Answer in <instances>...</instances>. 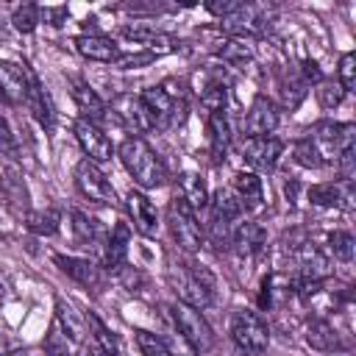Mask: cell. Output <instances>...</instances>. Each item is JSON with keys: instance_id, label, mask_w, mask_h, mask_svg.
<instances>
[{"instance_id": "obj_33", "label": "cell", "mask_w": 356, "mask_h": 356, "mask_svg": "<svg viewBox=\"0 0 356 356\" xmlns=\"http://www.w3.org/2000/svg\"><path fill=\"white\" fill-rule=\"evenodd\" d=\"M292 156H295V161H298L300 167H306V170H317V167L325 164L312 139H298V142L292 145Z\"/></svg>"}, {"instance_id": "obj_12", "label": "cell", "mask_w": 356, "mask_h": 356, "mask_svg": "<svg viewBox=\"0 0 356 356\" xmlns=\"http://www.w3.org/2000/svg\"><path fill=\"white\" fill-rule=\"evenodd\" d=\"M111 114L120 117L134 134H147V131L156 128V122H153V117H150L145 100L136 97V95H120V97H114Z\"/></svg>"}, {"instance_id": "obj_7", "label": "cell", "mask_w": 356, "mask_h": 356, "mask_svg": "<svg viewBox=\"0 0 356 356\" xmlns=\"http://www.w3.org/2000/svg\"><path fill=\"white\" fill-rule=\"evenodd\" d=\"M314 147L320 150L323 161L325 159H339L345 150L353 147V125L350 122H317L314 125Z\"/></svg>"}, {"instance_id": "obj_27", "label": "cell", "mask_w": 356, "mask_h": 356, "mask_svg": "<svg viewBox=\"0 0 356 356\" xmlns=\"http://www.w3.org/2000/svg\"><path fill=\"white\" fill-rule=\"evenodd\" d=\"M86 317V325H89V334H92V339H95V345L103 350V356H120L122 353V345H120V339H117V334L114 331H108L106 325H103V320L97 317V314H83Z\"/></svg>"}, {"instance_id": "obj_37", "label": "cell", "mask_w": 356, "mask_h": 356, "mask_svg": "<svg viewBox=\"0 0 356 356\" xmlns=\"http://www.w3.org/2000/svg\"><path fill=\"white\" fill-rule=\"evenodd\" d=\"M353 236L348 231H331L328 234V250L334 253V259L339 261H350L353 259Z\"/></svg>"}, {"instance_id": "obj_39", "label": "cell", "mask_w": 356, "mask_h": 356, "mask_svg": "<svg viewBox=\"0 0 356 356\" xmlns=\"http://www.w3.org/2000/svg\"><path fill=\"white\" fill-rule=\"evenodd\" d=\"M337 83L350 92L353 83H356V56L353 53H342L339 56V67H337Z\"/></svg>"}, {"instance_id": "obj_3", "label": "cell", "mask_w": 356, "mask_h": 356, "mask_svg": "<svg viewBox=\"0 0 356 356\" xmlns=\"http://www.w3.org/2000/svg\"><path fill=\"white\" fill-rule=\"evenodd\" d=\"M231 339H234V345L239 350H245L250 356H259L270 345V328H267V323L256 312L236 309L231 314Z\"/></svg>"}, {"instance_id": "obj_13", "label": "cell", "mask_w": 356, "mask_h": 356, "mask_svg": "<svg viewBox=\"0 0 356 356\" xmlns=\"http://www.w3.org/2000/svg\"><path fill=\"white\" fill-rule=\"evenodd\" d=\"M53 261L58 264V270L64 273V275H70L75 284H81V286H86V289H92V292H100L103 289V284H106V275H103V270L95 264V261H89V259H78V256H53Z\"/></svg>"}, {"instance_id": "obj_38", "label": "cell", "mask_w": 356, "mask_h": 356, "mask_svg": "<svg viewBox=\"0 0 356 356\" xmlns=\"http://www.w3.org/2000/svg\"><path fill=\"white\" fill-rule=\"evenodd\" d=\"M11 22H14V28H17V31L31 33V31L39 25V6H33V3L19 6V8L14 11V17H11Z\"/></svg>"}, {"instance_id": "obj_34", "label": "cell", "mask_w": 356, "mask_h": 356, "mask_svg": "<svg viewBox=\"0 0 356 356\" xmlns=\"http://www.w3.org/2000/svg\"><path fill=\"white\" fill-rule=\"evenodd\" d=\"M58 222H61V214L56 209H44V211H31L28 214V228L33 234H56L58 231Z\"/></svg>"}, {"instance_id": "obj_15", "label": "cell", "mask_w": 356, "mask_h": 356, "mask_svg": "<svg viewBox=\"0 0 356 356\" xmlns=\"http://www.w3.org/2000/svg\"><path fill=\"white\" fill-rule=\"evenodd\" d=\"M72 44H75V50H78L83 58H89V61L117 64V58L122 56L120 47H117V42L108 39V36H103V33H81V36H75Z\"/></svg>"}, {"instance_id": "obj_32", "label": "cell", "mask_w": 356, "mask_h": 356, "mask_svg": "<svg viewBox=\"0 0 356 356\" xmlns=\"http://www.w3.org/2000/svg\"><path fill=\"white\" fill-rule=\"evenodd\" d=\"M220 47H214V53L222 58V61H231V64H245V61H250L253 58V47L245 42V39H222V42H217Z\"/></svg>"}, {"instance_id": "obj_10", "label": "cell", "mask_w": 356, "mask_h": 356, "mask_svg": "<svg viewBox=\"0 0 356 356\" xmlns=\"http://www.w3.org/2000/svg\"><path fill=\"white\" fill-rule=\"evenodd\" d=\"M281 150H284V145H281V139H275L273 134H267V136H248L245 145H242L245 161H248L253 170H261V172L275 170Z\"/></svg>"}, {"instance_id": "obj_40", "label": "cell", "mask_w": 356, "mask_h": 356, "mask_svg": "<svg viewBox=\"0 0 356 356\" xmlns=\"http://www.w3.org/2000/svg\"><path fill=\"white\" fill-rule=\"evenodd\" d=\"M317 86H320V89H317V100H320L323 108H337V106L342 103L345 89H342L337 81H323V83H317Z\"/></svg>"}, {"instance_id": "obj_30", "label": "cell", "mask_w": 356, "mask_h": 356, "mask_svg": "<svg viewBox=\"0 0 356 356\" xmlns=\"http://www.w3.org/2000/svg\"><path fill=\"white\" fill-rule=\"evenodd\" d=\"M209 209H211V217H220V220H228V222H234L242 214V203L236 200V195L231 189L214 192V197L209 200Z\"/></svg>"}, {"instance_id": "obj_8", "label": "cell", "mask_w": 356, "mask_h": 356, "mask_svg": "<svg viewBox=\"0 0 356 356\" xmlns=\"http://www.w3.org/2000/svg\"><path fill=\"white\" fill-rule=\"evenodd\" d=\"M178 289H181V300L195 306V309H203L211 303V292H214V275L203 267V264H195L189 261L186 264V273L181 275L178 281Z\"/></svg>"}, {"instance_id": "obj_2", "label": "cell", "mask_w": 356, "mask_h": 356, "mask_svg": "<svg viewBox=\"0 0 356 356\" xmlns=\"http://www.w3.org/2000/svg\"><path fill=\"white\" fill-rule=\"evenodd\" d=\"M178 89H175V81H164V83L147 86L142 92V100H145V106H147L156 128H170V125H178L184 120L186 103H184V97H181Z\"/></svg>"}, {"instance_id": "obj_20", "label": "cell", "mask_w": 356, "mask_h": 356, "mask_svg": "<svg viewBox=\"0 0 356 356\" xmlns=\"http://www.w3.org/2000/svg\"><path fill=\"white\" fill-rule=\"evenodd\" d=\"M56 323L67 334L70 342H78V345L83 342V337H86V317L70 300H64V298L56 300Z\"/></svg>"}, {"instance_id": "obj_23", "label": "cell", "mask_w": 356, "mask_h": 356, "mask_svg": "<svg viewBox=\"0 0 356 356\" xmlns=\"http://www.w3.org/2000/svg\"><path fill=\"white\" fill-rule=\"evenodd\" d=\"M209 142H211V156L217 161L225 159L228 145H231V125H228L225 108L222 111H209Z\"/></svg>"}, {"instance_id": "obj_9", "label": "cell", "mask_w": 356, "mask_h": 356, "mask_svg": "<svg viewBox=\"0 0 356 356\" xmlns=\"http://www.w3.org/2000/svg\"><path fill=\"white\" fill-rule=\"evenodd\" d=\"M72 131H75V139H78V145H81V150L86 153L89 161L97 164V161H108L111 159L114 145H111V139L106 136V131L100 125H95V122L81 117V120H75Z\"/></svg>"}, {"instance_id": "obj_4", "label": "cell", "mask_w": 356, "mask_h": 356, "mask_svg": "<svg viewBox=\"0 0 356 356\" xmlns=\"http://www.w3.org/2000/svg\"><path fill=\"white\" fill-rule=\"evenodd\" d=\"M170 312H172L175 328L186 339V345L195 353H209L211 345H214V334H211V325L206 323V317L200 314V309H195V306H189L184 300H175Z\"/></svg>"}, {"instance_id": "obj_44", "label": "cell", "mask_w": 356, "mask_h": 356, "mask_svg": "<svg viewBox=\"0 0 356 356\" xmlns=\"http://www.w3.org/2000/svg\"><path fill=\"white\" fill-rule=\"evenodd\" d=\"M164 345H167V350H170V356H197L189 345H186V339L178 334V337H167L164 339Z\"/></svg>"}, {"instance_id": "obj_14", "label": "cell", "mask_w": 356, "mask_h": 356, "mask_svg": "<svg viewBox=\"0 0 356 356\" xmlns=\"http://www.w3.org/2000/svg\"><path fill=\"white\" fill-rule=\"evenodd\" d=\"M275 125H278V108H275V103L270 97H264V95H256L253 103H250V108H248V114H245V131H248V136H267V134L275 131Z\"/></svg>"}, {"instance_id": "obj_16", "label": "cell", "mask_w": 356, "mask_h": 356, "mask_svg": "<svg viewBox=\"0 0 356 356\" xmlns=\"http://www.w3.org/2000/svg\"><path fill=\"white\" fill-rule=\"evenodd\" d=\"M128 211H131L134 228H136L142 236H156V228H159V211H156V206L147 200V195L131 189V192H128Z\"/></svg>"}, {"instance_id": "obj_1", "label": "cell", "mask_w": 356, "mask_h": 356, "mask_svg": "<svg viewBox=\"0 0 356 356\" xmlns=\"http://www.w3.org/2000/svg\"><path fill=\"white\" fill-rule=\"evenodd\" d=\"M120 159H122V167L128 170V175L134 178V184L142 189H159L167 178L161 159L153 153V147L142 136H128L120 145Z\"/></svg>"}, {"instance_id": "obj_19", "label": "cell", "mask_w": 356, "mask_h": 356, "mask_svg": "<svg viewBox=\"0 0 356 356\" xmlns=\"http://www.w3.org/2000/svg\"><path fill=\"white\" fill-rule=\"evenodd\" d=\"M231 192L236 195V200L242 203V209L256 211V209H261V203H264L261 178H259L256 172H245V170H239V172L234 175V189H231Z\"/></svg>"}, {"instance_id": "obj_6", "label": "cell", "mask_w": 356, "mask_h": 356, "mask_svg": "<svg viewBox=\"0 0 356 356\" xmlns=\"http://www.w3.org/2000/svg\"><path fill=\"white\" fill-rule=\"evenodd\" d=\"M170 231H172V239L178 242V248H184L189 253H195L203 245V234H200L197 217L178 195L170 203Z\"/></svg>"}, {"instance_id": "obj_41", "label": "cell", "mask_w": 356, "mask_h": 356, "mask_svg": "<svg viewBox=\"0 0 356 356\" xmlns=\"http://www.w3.org/2000/svg\"><path fill=\"white\" fill-rule=\"evenodd\" d=\"M245 8V3H239V0H222V3H206V11H211L214 17H222V19H228V17H234V14H239Z\"/></svg>"}, {"instance_id": "obj_48", "label": "cell", "mask_w": 356, "mask_h": 356, "mask_svg": "<svg viewBox=\"0 0 356 356\" xmlns=\"http://www.w3.org/2000/svg\"><path fill=\"white\" fill-rule=\"evenodd\" d=\"M81 356H103V350H100V348H97V345H95V342H92V345H89V348H86V345H83V350H81Z\"/></svg>"}, {"instance_id": "obj_26", "label": "cell", "mask_w": 356, "mask_h": 356, "mask_svg": "<svg viewBox=\"0 0 356 356\" xmlns=\"http://www.w3.org/2000/svg\"><path fill=\"white\" fill-rule=\"evenodd\" d=\"M298 267H300V278H312V281H323L331 273L328 259L312 245H303L298 250Z\"/></svg>"}, {"instance_id": "obj_50", "label": "cell", "mask_w": 356, "mask_h": 356, "mask_svg": "<svg viewBox=\"0 0 356 356\" xmlns=\"http://www.w3.org/2000/svg\"><path fill=\"white\" fill-rule=\"evenodd\" d=\"M3 353H6V339L0 337V356H3Z\"/></svg>"}, {"instance_id": "obj_5", "label": "cell", "mask_w": 356, "mask_h": 356, "mask_svg": "<svg viewBox=\"0 0 356 356\" xmlns=\"http://www.w3.org/2000/svg\"><path fill=\"white\" fill-rule=\"evenodd\" d=\"M75 186L83 197H89L92 203H103V206H114L117 203V195H114V186L111 181L103 175V170L89 161V159H81L75 164Z\"/></svg>"}, {"instance_id": "obj_47", "label": "cell", "mask_w": 356, "mask_h": 356, "mask_svg": "<svg viewBox=\"0 0 356 356\" xmlns=\"http://www.w3.org/2000/svg\"><path fill=\"white\" fill-rule=\"evenodd\" d=\"M284 192H286V197L295 203V197H298V181H289V184L284 186Z\"/></svg>"}, {"instance_id": "obj_21", "label": "cell", "mask_w": 356, "mask_h": 356, "mask_svg": "<svg viewBox=\"0 0 356 356\" xmlns=\"http://www.w3.org/2000/svg\"><path fill=\"white\" fill-rule=\"evenodd\" d=\"M72 97H75V103H78V108L83 111V120H89V122H100V120H106V103L97 97V92L86 83V81H78V78H72Z\"/></svg>"}, {"instance_id": "obj_46", "label": "cell", "mask_w": 356, "mask_h": 356, "mask_svg": "<svg viewBox=\"0 0 356 356\" xmlns=\"http://www.w3.org/2000/svg\"><path fill=\"white\" fill-rule=\"evenodd\" d=\"M11 145V131H8V122L0 117V147H8Z\"/></svg>"}, {"instance_id": "obj_29", "label": "cell", "mask_w": 356, "mask_h": 356, "mask_svg": "<svg viewBox=\"0 0 356 356\" xmlns=\"http://www.w3.org/2000/svg\"><path fill=\"white\" fill-rule=\"evenodd\" d=\"M72 231H75V239L81 242V245H92V248H97V245H103V234H100V225H97V220H92L89 214H83V211H72Z\"/></svg>"}, {"instance_id": "obj_43", "label": "cell", "mask_w": 356, "mask_h": 356, "mask_svg": "<svg viewBox=\"0 0 356 356\" xmlns=\"http://www.w3.org/2000/svg\"><path fill=\"white\" fill-rule=\"evenodd\" d=\"M42 17L50 25H61L67 19V6H39V19Z\"/></svg>"}, {"instance_id": "obj_28", "label": "cell", "mask_w": 356, "mask_h": 356, "mask_svg": "<svg viewBox=\"0 0 356 356\" xmlns=\"http://www.w3.org/2000/svg\"><path fill=\"white\" fill-rule=\"evenodd\" d=\"M348 197H350V195H348L345 184H334V181H328V184H314V186L309 189V200H312L314 206H325V209L342 206V200H348Z\"/></svg>"}, {"instance_id": "obj_35", "label": "cell", "mask_w": 356, "mask_h": 356, "mask_svg": "<svg viewBox=\"0 0 356 356\" xmlns=\"http://www.w3.org/2000/svg\"><path fill=\"white\" fill-rule=\"evenodd\" d=\"M72 342L67 339V334L58 328V323L53 320L47 337H44V356H72Z\"/></svg>"}, {"instance_id": "obj_17", "label": "cell", "mask_w": 356, "mask_h": 356, "mask_svg": "<svg viewBox=\"0 0 356 356\" xmlns=\"http://www.w3.org/2000/svg\"><path fill=\"white\" fill-rule=\"evenodd\" d=\"M231 245H234V250L242 256V259H253V256H259L261 253V248L267 245V234H264V228L259 225V222H239L236 228H234V234H231Z\"/></svg>"}, {"instance_id": "obj_22", "label": "cell", "mask_w": 356, "mask_h": 356, "mask_svg": "<svg viewBox=\"0 0 356 356\" xmlns=\"http://www.w3.org/2000/svg\"><path fill=\"white\" fill-rule=\"evenodd\" d=\"M178 197L192 211H200V209L209 206V189H206V184L197 172H181L178 175Z\"/></svg>"}, {"instance_id": "obj_31", "label": "cell", "mask_w": 356, "mask_h": 356, "mask_svg": "<svg viewBox=\"0 0 356 356\" xmlns=\"http://www.w3.org/2000/svg\"><path fill=\"white\" fill-rule=\"evenodd\" d=\"M25 106L33 111V117H36L44 128H53V108H50L47 95H44V89L39 86V81H36V78L31 81V89H28V100H25Z\"/></svg>"}, {"instance_id": "obj_49", "label": "cell", "mask_w": 356, "mask_h": 356, "mask_svg": "<svg viewBox=\"0 0 356 356\" xmlns=\"http://www.w3.org/2000/svg\"><path fill=\"white\" fill-rule=\"evenodd\" d=\"M3 356H28V353H25V350H6Z\"/></svg>"}, {"instance_id": "obj_45", "label": "cell", "mask_w": 356, "mask_h": 356, "mask_svg": "<svg viewBox=\"0 0 356 356\" xmlns=\"http://www.w3.org/2000/svg\"><path fill=\"white\" fill-rule=\"evenodd\" d=\"M303 83H323V72L317 61H303Z\"/></svg>"}, {"instance_id": "obj_11", "label": "cell", "mask_w": 356, "mask_h": 356, "mask_svg": "<svg viewBox=\"0 0 356 356\" xmlns=\"http://www.w3.org/2000/svg\"><path fill=\"white\" fill-rule=\"evenodd\" d=\"M36 75L25 67V64H14V61H0V95L19 106L28 100V89H31V81Z\"/></svg>"}, {"instance_id": "obj_36", "label": "cell", "mask_w": 356, "mask_h": 356, "mask_svg": "<svg viewBox=\"0 0 356 356\" xmlns=\"http://www.w3.org/2000/svg\"><path fill=\"white\" fill-rule=\"evenodd\" d=\"M134 339H136V348L142 356H170L164 339L159 334H150V331H134Z\"/></svg>"}, {"instance_id": "obj_18", "label": "cell", "mask_w": 356, "mask_h": 356, "mask_svg": "<svg viewBox=\"0 0 356 356\" xmlns=\"http://www.w3.org/2000/svg\"><path fill=\"white\" fill-rule=\"evenodd\" d=\"M122 36L131 39L134 44H142L147 47L150 53H167L175 47V39L159 28H150V25H125L122 28Z\"/></svg>"}, {"instance_id": "obj_42", "label": "cell", "mask_w": 356, "mask_h": 356, "mask_svg": "<svg viewBox=\"0 0 356 356\" xmlns=\"http://www.w3.org/2000/svg\"><path fill=\"white\" fill-rule=\"evenodd\" d=\"M156 56H159V53H150V50H145V53H128V56H120V58H117V67H122V70L145 67V64H150Z\"/></svg>"}, {"instance_id": "obj_24", "label": "cell", "mask_w": 356, "mask_h": 356, "mask_svg": "<svg viewBox=\"0 0 356 356\" xmlns=\"http://www.w3.org/2000/svg\"><path fill=\"white\" fill-rule=\"evenodd\" d=\"M106 245H108L106 248V267L108 270H122L125 256H128V245H131V228L125 222H117Z\"/></svg>"}, {"instance_id": "obj_25", "label": "cell", "mask_w": 356, "mask_h": 356, "mask_svg": "<svg viewBox=\"0 0 356 356\" xmlns=\"http://www.w3.org/2000/svg\"><path fill=\"white\" fill-rule=\"evenodd\" d=\"M306 342H309L314 350H323V353L345 350V342L339 339V334L334 331V325H328L325 320L309 323V328H306Z\"/></svg>"}]
</instances>
